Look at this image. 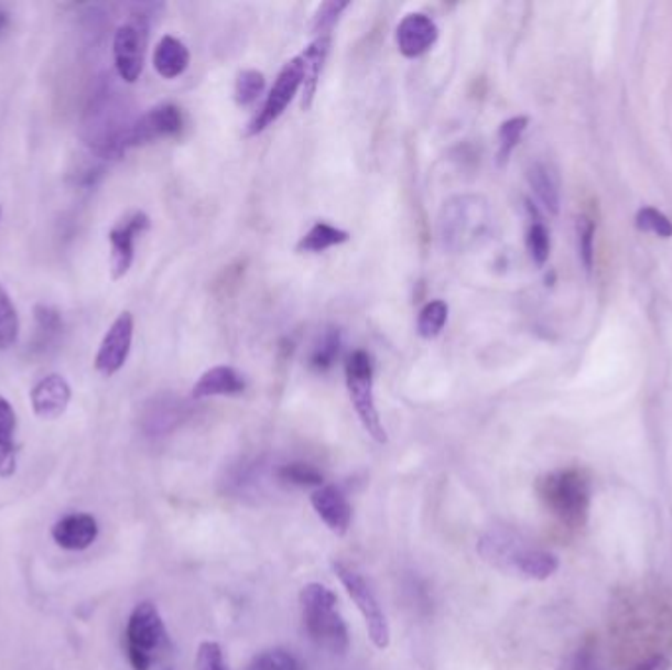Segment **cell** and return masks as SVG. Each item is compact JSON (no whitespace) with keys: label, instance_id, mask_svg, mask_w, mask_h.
I'll return each instance as SVG.
<instances>
[{"label":"cell","instance_id":"1","mask_svg":"<svg viewBox=\"0 0 672 670\" xmlns=\"http://www.w3.org/2000/svg\"><path fill=\"white\" fill-rule=\"evenodd\" d=\"M134 120H130L127 105L112 83H100L83 122L85 140L100 158H120L127 152L124 140Z\"/></svg>","mask_w":672,"mask_h":670},{"label":"cell","instance_id":"2","mask_svg":"<svg viewBox=\"0 0 672 670\" xmlns=\"http://www.w3.org/2000/svg\"><path fill=\"white\" fill-rule=\"evenodd\" d=\"M490 228V207L480 195H456L438 213V240L448 252L460 255L478 245Z\"/></svg>","mask_w":672,"mask_h":670},{"label":"cell","instance_id":"3","mask_svg":"<svg viewBox=\"0 0 672 670\" xmlns=\"http://www.w3.org/2000/svg\"><path fill=\"white\" fill-rule=\"evenodd\" d=\"M300 604L303 624L311 639L327 651L336 655L346 652L350 639L345 619L336 607L335 592L321 582H311L301 590Z\"/></svg>","mask_w":672,"mask_h":670},{"label":"cell","instance_id":"4","mask_svg":"<svg viewBox=\"0 0 672 670\" xmlns=\"http://www.w3.org/2000/svg\"><path fill=\"white\" fill-rule=\"evenodd\" d=\"M539 498L545 508L571 527L584 526L590 511L592 489L588 476L576 468L551 472L539 484Z\"/></svg>","mask_w":672,"mask_h":670},{"label":"cell","instance_id":"5","mask_svg":"<svg viewBox=\"0 0 672 670\" xmlns=\"http://www.w3.org/2000/svg\"><path fill=\"white\" fill-rule=\"evenodd\" d=\"M346 388L366 433L372 436L376 443H388V433L383 429L380 411L376 408V398H373L372 356L366 350H355L348 356Z\"/></svg>","mask_w":672,"mask_h":670},{"label":"cell","instance_id":"6","mask_svg":"<svg viewBox=\"0 0 672 670\" xmlns=\"http://www.w3.org/2000/svg\"><path fill=\"white\" fill-rule=\"evenodd\" d=\"M167 641L164 619L152 602H142L130 614L127 625L128 661L134 670H150L154 657Z\"/></svg>","mask_w":672,"mask_h":670},{"label":"cell","instance_id":"7","mask_svg":"<svg viewBox=\"0 0 672 670\" xmlns=\"http://www.w3.org/2000/svg\"><path fill=\"white\" fill-rule=\"evenodd\" d=\"M333 571L336 572L338 580L343 582L348 596L355 599L356 606L362 614L364 622H366V629L368 635L372 639V644L378 649H388L390 647V625H388V617L383 614L380 602L376 598L372 588L368 586V582L362 579L360 572H356L355 569L346 566L343 562H333Z\"/></svg>","mask_w":672,"mask_h":670},{"label":"cell","instance_id":"8","mask_svg":"<svg viewBox=\"0 0 672 670\" xmlns=\"http://www.w3.org/2000/svg\"><path fill=\"white\" fill-rule=\"evenodd\" d=\"M301 87H303V62L297 55L283 65L282 72L278 73L272 89L265 97L264 107L248 127V137H256V134L264 132L265 128L272 127L273 122L282 117L285 109L290 107L291 100L295 99Z\"/></svg>","mask_w":672,"mask_h":670},{"label":"cell","instance_id":"9","mask_svg":"<svg viewBox=\"0 0 672 670\" xmlns=\"http://www.w3.org/2000/svg\"><path fill=\"white\" fill-rule=\"evenodd\" d=\"M145 14H138L132 22L119 26L112 40L115 67L124 83H137L144 69V42L148 36Z\"/></svg>","mask_w":672,"mask_h":670},{"label":"cell","instance_id":"10","mask_svg":"<svg viewBox=\"0 0 672 670\" xmlns=\"http://www.w3.org/2000/svg\"><path fill=\"white\" fill-rule=\"evenodd\" d=\"M183 130V115L180 107L172 102L158 105L145 115L137 118L128 130L124 148H137V145L152 144L155 140L177 137Z\"/></svg>","mask_w":672,"mask_h":670},{"label":"cell","instance_id":"11","mask_svg":"<svg viewBox=\"0 0 672 670\" xmlns=\"http://www.w3.org/2000/svg\"><path fill=\"white\" fill-rule=\"evenodd\" d=\"M148 228H150L148 215L134 213L110 230V275H112V280H122L130 272L132 262H134V245H137L138 236L144 235Z\"/></svg>","mask_w":672,"mask_h":670},{"label":"cell","instance_id":"12","mask_svg":"<svg viewBox=\"0 0 672 670\" xmlns=\"http://www.w3.org/2000/svg\"><path fill=\"white\" fill-rule=\"evenodd\" d=\"M132 336H134V317L132 313L124 311L110 325L95 358V368L102 376H115L127 364L128 354L132 348Z\"/></svg>","mask_w":672,"mask_h":670},{"label":"cell","instance_id":"13","mask_svg":"<svg viewBox=\"0 0 672 670\" xmlns=\"http://www.w3.org/2000/svg\"><path fill=\"white\" fill-rule=\"evenodd\" d=\"M438 40V28L435 20L423 12H411L403 17L400 26L395 30V42L403 57L418 60L427 54Z\"/></svg>","mask_w":672,"mask_h":670},{"label":"cell","instance_id":"14","mask_svg":"<svg viewBox=\"0 0 672 670\" xmlns=\"http://www.w3.org/2000/svg\"><path fill=\"white\" fill-rule=\"evenodd\" d=\"M32 409L40 419H57L65 413V409L72 401V386L67 383L64 376L50 374L46 378L37 381L30 391Z\"/></svg>","mask_w":672,"mask_h":670},{"label":"cell","instance_id":"15","mask_svg":"<svg viewBox=\"0 0 672 670\" xmlns=\"http://www.w3.org/2000/svg\"><path fill=\"white\" fill-rule=\"evenodd\" d=\"M311 504L323 523L335 534H345L353 521V508L336 486H321L313 491Z\"/></svg>","mask_w":672,"mask_h":670},{"label":"cell","instance_id":"16","mask_svg":"<svg viewBox=\"0 0 672 670\" xmlns=\"http://www.w3.org/2000/svg\"><path fill=\"white\" fill-rule=\"evenodd\" d=\"M99 534L97 519L89 514L65 516L52 527L55 543L65 551H85L89 549Z\"/></svg>","mask_w":672,"mask_h":670},{"label":"cell","instance_id":"17","mask_svg":"<svg viewBox=\"0 0 672 670\" xmlns=\"http://www.w3.org/2000/svg\"><path fill=\"white\" fill-rule=\"evenodd\" d=\"M330 52V36H318L305 47V52L300 55L303 62V87H301V107L305 110L311 109L315 93H317L318 79L327 62Z\"/></svg>","mask_w":672,"mask_h":670},{"label":"cell","instance_id":"18","mask_svg":"<svg viewBox=\"0 0 672 670\" xmlns=\"http://www.w3.org/2000/svg\"><path fill=\"white\" fill-rule=\"evenodd\" d=\"M246 388V381L230 366H215L200 376L193 386V399L217 398V396H238Z\"/></svg>","mask_w":672,"mask_h":670},{"label":"cell","instance_id":"19","mask_svg":"<svg viewBox=\"0 0 672 670\" xmlns=\"http://www.w3.org/2000/svg\"><path fill=\"white\" fill-rule=\"evenodd\" d=\"M17 411L7 398L0 396V478H10L17 472Z\"/></svg>","mask_w":672,"mask_h":670},{"label":"cell","instance_id":"20","mask_svg":"<svg viewBox=\"0 0 672 670\" xmlns=\"http://www.w3.org/2000/svg\"><path fill=\"white\" fill-rule=\"evenodd\" d=\"M34 321H36V331L32 336L30 350L36 356H42V354L50 353L59 343L62 333H64V318L57 309L40 303L34 307Z\"/></svg>","mask_w":672,"mask_h":670},{"label":"cell","instance_id":"21","mask_svg":"<svg viewBox=\"0 0 672 670\" xmlns=\"http://www.w3.org/2000/svg\"><path fill=\"white\" fill-rule=\"evenodd\" d=\"M154 69L164 79H175L187 72L192 55L182 40L173 36H164L154 50Z\"/></svg>","mask_w":672,"mask_h":670},{"label":"cell","instance_id":"22","mask_svg":"<svg viewBox=\"0 0 672 670\" xmlns=\"http://www.w3.org/2000/svg\"><path fill=\"white\" fill-rule=\"evenodd\" d=\"M528 180L531 190L535 191L536 199L541 201V205L551 215H556L559 205H561V190H559V177L553 168L546 163H533L529 168Z\"/></svg>","mask_w":672,"mask_h":670},{"label":"cell","instance_id":"23","mask_svg":"<svg viewBox=\"0 0 672 670\" xmlns=\"http://www.w3.org/2000/svg\"><path fill=\"white\" fill-rule=\"evenodd\" d=\"M511 569L521 572L528 579L546 580L559 571V559L549 551L523 547L511 562Z\"/></svg>","mask_w":672,"mask_h":670},{"label":"cell","instance_id":"24","mask_svg":"<svg viewBox=\"0 0 672 670\" xmlns=\"http://www.w3.org/2000/svg\"><path fill=\"white\" fill-rule=\"evenodd\" d=\"M183 406L182 401L164 396V398L152 399L150 408L145 409L144 426L148 433L160 435L170 431L172 426L177 425V421L182 419Z\"/></svg>","mask_w":672,"mask_h":670},{"label":"cell","instance_id":"25","mask_svg":"<svg viewBox=\"0 0 672 670\" xmlns=\"http://www.w3.org/2000/svg\"><path fill=\"white\" fill-rule=\"evenodd\" d=\"M348 240H350V235L346 230L318 220V223H315L310 228L307 235L301 236V240L297 242V252L321 255V252H325V250L333 248V246L345 245Z\"/></svg>","mask_w":672,"mask_h":670},{"label":"cell","instance_id":"26","mask_svg":"<svg viewBox=\"0 0 672 670\" xmlns=\"http://www.w3.org/2000/svg\"><path fill=\"white\" fill-rule=\"evenodd\" d=\"M343 338L338 328H327L323 335L318 336L317 343L313 346L310 354V368L317 374H325L335 366L338 353H340Z\"/></svg>","mask_w":672,"mask_h":670},{"label":"cell","instance_id":"27","mask_svg":"<svg viewBox=\"0 0 672 670\" xmlns=\"http://www.w3.org/2000/svg\"><path fill=\"white\" fill-rule=\"evenodd\" d=\"M448 318V305L443 300L429 301L425 307L419 311L418 333L421 338L431 341L443 333Z\"/></svg>","mask_w":672,"mask_h":670},{"label":"cell","instance_id":"28","mask_svg":"<svg viewBox=\"0 0 672 670\" xmlns=\"http://www.w3.org/2000/svg\"><path fill=\"white\" fill-rule=\"evenodd\" d=\"M20 321L9 293L0 285V350H9L19 341Z\"/></svg>","mask_w":672,"mask_h":670},{"label":"cell","instance_id":"29","mask_svg":"<svg viewBox=\"0 0 672 670\" xmlns=\"http://www.w3.org/2000/svg\"><path fill=\"white\" fill-rule=\"evenodd\" d=\"M264 89V73L258 72V69H245V72L238 73L237 83H235V100H237L238 107L254 105Z\"/></svg>","mask_w":672,"mask_h":670},{"label":"cell","instance_id":"30","mask_svg":"<svg viewBox=\"0 0 672 670\" xmlns=\"http://www.w3.org/2000/svg\"><path fill=\"white\" fill-rule=\"evenodd\" d=\"M528 117H513L506 120L498 132V165H506L509 162V155L516 150L519 140L523 137V132L528 130Z\"/></svg>","mask_w":672,"mask_h":670},{"label":"cell","instance_id":"31","mask_svg":"<svg viewBox=\"0 0 672 670\" xmlns=\"http://www.w3.org/2000/svg\"><path fill=\"white\" fill-rule=\"evenodd\" d=\"M246 670H301V664L290 651L273 647L258 652Z\"/></svg>","mask_w":672,"mask_h":670},{"label":"cell","instance_id":"32","mask_svg":"<svg viewBox=\"0 0 672 670\" xmlns=\"http://www.w3.org/2000/svg\"><path fill=\"white\" fill-rule=\"evenodd\" d=\"M278 476H280V480L301 486V488H310V486L321 488V484H323V474L307 463L283 464L282 468L278 471Z\"/></svg>","mask_w":672,"mask_h":670},{"label":"cell","instance_id":"33","mask_svg":"<svg viewBox=\"0 0 672 670\" xmlns=\"http://www.w3.org/2000/svg\"><path fill=\"white\" fill-rule=\"evenodd\" d=\"M350 7V2H323L313 19V32L318 36H330L340 14Z\"/></svg>","mask_w":672,"mask_h":670},{"label":"cell","instance_id":"34","mask_svg":"<svg viewBox=\"0 0 672 670\" xmlns=\"http://www.w3.org/2000/svg\"><path fill=\"white\" fill-rule=\"evenodd\" d=\"M529 256L536 266H543L551 255V238L541 223H533L528 230Z\"/></svg>","mask_w":672,"mask_h":670},{"label":"cell","instance_id":"35","mask_svg":"<svg viewBox=\"0 0 672 670\" xmlns=\"http://www.w3.org/2000/svg\"><path fill=\"white\" fill-rule=\"evenodd\" d=\"M637 227L647 233L661 236V238H671L672 223L664 217L661 210L657 208L646 207L637 213Z\"/></svg>","mask_w":672,"mask_h":670},{"label":"cell","instance_id":"36","mask_svg":"<svg viewBox=\"0 0 672 670\" xmlns=\"http://www.w3.org/2000/svg\"><path fill=\"white\" fill-rule=\"evenodd\" d=\"M197 670H230L227 661H225V652L220 649V645L215 641H203L197 651V661H195Z\"/></svg>","mask_w":672,"mask_h":670},{"label":"cell","instance_id":"37","mask_svg":"<svg viewBox=\"0 0 672 670\" xmlns=\"http://www.w3.org/2000/svg\"><path fill=\"white\" fill-rule=\"evenodd\" d=\"M559 670H598V667L594 662L592 652L588 649H581V651L573 652Z\"/></svg>","mask_w":672,"mask_h":670},{"label":"cell","instance_id":"38","mask_svg":"<svg viewBox=\"0 0 672 670\" xmlns=\"http://www.w3.org/2000/svg\"><path fill=\"white\" fill-rule=\"evenodd\" d=\"M592 242H594V225L586 223V227L581 233L582 260H584L586 270H590L592 258H594V246H592Z\"/></svg>","mask_w":672,"mask_h":670},{"label":"cell","instance_id":"39","mask_svg":"<svg viewBox=\"0 0 672 670\" xmlns=\"http://www.w3.org/2000/svg\"><path fill=\"white\" fill-rule=\"evenodd\" d=\"M9 26H10L9 12H7V10H4V9H0V36H2V34H4V32H7V30H9Z\"/></svg>","mask_w":672,"mask_h":670},{"label":"cell","instance_id":"40","mask_svg":"<svg viewBox=\"0 0 672 670\" xmlns=\"http://www.w3.org/2000/svg\"><path fill=\"white\" fill-rule=\"evenodd\" d=\"M0 217H2V208H0Z\"/></svg>","mask_w":672,"mask_h":670}]
</instances>
